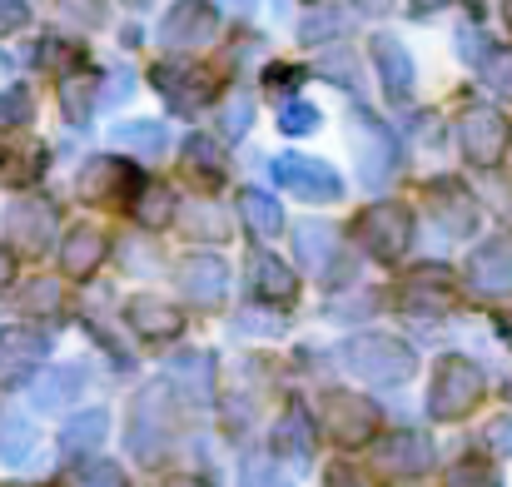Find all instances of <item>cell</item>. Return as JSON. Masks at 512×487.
Here are the masks:
<instances>
[{
  "label": "cell",
  "mask_w": 512,
  "mask_h": 487,
  "mask_svg": "<svg viewBox=\"0 0 512 487\" xmlns=\"http://www.w3.org/2000/svg\"><path fill=\"white\" fill-rule=\"evenodd\" d=\"M483 388H488L483 368L468 363V358H458V353H448V358H438V368H433L428 413H433L438 423H458V418H468V413L483 403Z\"/></svg>",
  "instance_id": "6da1fadb"
},
{
  "label": "cell",
  "mask_w": 512,
  "mask_h": 487,
  "mask_svg": "<svg viewBox=\"0 0 512 487\" xmlns=\"http://www.w3.org/2000/svg\"><path fill=\"white\" fill-rule=\"evenodd\" d=\"M343 358L368 383H408L413 368H418L413 348L403 338H393V333H358V338H348Z\"/></svg>",
  "instance_id": "7a4b0ae2"
},
{
  "label": "cell",
  "mask_w": 512,
  "mask_h": 487,
  "mask_svg": "<svg viewBox=\"0 0 512 487\" xmlns=\"http://www.w3.org/2000/svg\"><path fill=\"white\" fill-rule=\"evenodd\" d=\"M353 239L363 244V254L373 259H403V249L413 244V214L403 204H368L353 224Z\"/></svg>",
  "instance_id": "3957f363"
},
{
  "label": "cell",
  "mask_w": 512,
  "mask_h": 487,
  "mask_svg": "<svg viewBox=\"0 0 512 487\" xmlns=\"http://www.w3.org/2000/svg\"><path fill=\"white\" fill-rule=\"evenodd\" d=\"M174 438V403L170 388H150L140 403H135V428H130V453L140 463H155L165 453V443Z\"/></svg>",
  "instance_id": "277c9868"
},
{
  "label": "cell",
  "mask_w": 512,
  "mask_h": 487,
  "mask_svg": "<svg viewBox=\"0 0 512 487\" xmlns=\"http://www.w3.org/2000/svg\"><path fill=\"white\" fill-rule=\"evenodd\" d=\"M403 314H413L418 324H438L448 309H453V274L443 264H423L408 274L403 294H398Z\"/></svg>",
  "instance_id": "5b68a950"
},
{
  "label": "cell",
  "mask_w": 512,
  "mask_h": 487,
  "mask_svg": "<svg viewBox=\"0 0 512 487\" xmlns=\"http://www.w3.org/2000/svg\"><path fill=\"white\" fill-rule=\"evenodd\" d=\"M150 85L165 95V105L179 110V115L204 110V105H209V95H214V75H209V70H199V65H184V60H165V65H155V70H150Z\"/></svg>",
  "instance_id": "8992f818"
},
{
  "label": "cell",
  "mask_w": 512,
  "mask_h": 487,
  "mask_svg": "<svg viewBox=\"0 0 512 487\" xmlns=\"http://www.w3.org/2000/svg\"><path fill=\"white\" fill-rule=\"evenodd\" d=\"M508 120L498 115V110H488V105H473L463 120H458V145H463V155L478 164V169H493V164L508 155Z\"/></svg>",
  "instance_id": "52a82bcc"
},
{
  "label": "cell",
  "mask_w": 512,
  "mask_h": 487,
  "mask_svg": "<svg viewBox=\"0 0 512 487\" xmlns=\"http://www.w3.org/2000/svg\"><path fill=\"white\" fill-rule=\"evenodd\" d=\"M353 150H358V179L368 189H383L398 174V145L378 120H368V115L353 120Z\"/></svg>",
  "instance_id": "ba28073f"
},
{
  "label": "cell",
  "mask_w": 512,
  "mask_h": 487,
  "mask_svg": "<svg viewBox=\"0 0 512 487\" xmlns=\"http://www.w3.org/2000/svg\"><path fill=\"white\" fill-rule=\"evenodd\" d=\"M274 179L284 189H294L299 199H309V204H334L343 194V179L334 174V164L309 160V155H279L274 160Z\"/></svg>",
  "instance_id": "9c48e42d"
},
{
  "label": "cell",
  "mask_w": 512,
  "mask_h": 487,
  "mask_svg": "<svg viewBox=\"0 0 512 487\" xmlns=\"http://www.w3.org/2000/svg\"><path fill=\"white\" fill-rule=\"evenodd\" d=\"M219 30V10L209 0H174V10L160 20V45L165 50H199Z\"/></svg>",
  "instance_id": "30bf717a"
},
{
  "label": "cell",
  "mask_w": 512,
  "mask_h": 487,
  "mask_svg": "<svg viewBox=\"0 0 512 487\" xmlns=\"http://www.w3.org/2000/svg\"><path fill=\"white\" fill-rule=\"evenodd\" d=\"M324 428L339 443L358 448V443H368L378 433V408L368 398H358V393H324Z\"/></svg>",
  "instance_id": "8fae6325"
},
{
  "label": "cell",
  "mask_w": 512,
  "mask_h": 487,
  "mask_svg": "<svg viewBox=\"0 0 512 487\" xmlns=\"http://www.w3.org/2000/svg\"><path fill=\"white\" fill-rule=\"evenodd\" d=\"M428 209L453 239H468L478 229V199L468 194L463 179H433L428 184Z\"/></svg>",
  "instance_id": "7c38bea8"
},
{
  "label": "cell",
  "mask_w": 512,
  "mask_h": 487,
  "mask_svg": "<svg viewBox=\"0 0 512 487\" xmlns=\"http://www.w3.org/2000/svg\"><path fill=\"white\" fill-rule=\"evenodd\" d=\"M45 353H50V338L40 333V328H0V378L5 383H20V378H30L40 363H45Z\"/></svg>",
  "instance_id": "4fadbf2b"
},
{
  "label": "cell",
  "mask_w": 512,
  "mask_h": 487,
  "mask_svg": "<svg viewBox=\"0 0 512 487\" xmlns=\"http://www.w3.org/2000/svg\"><path fill=\"white\" fill-rule=\"evenodd\" d=\"M5 234L20 244V249H30V254H40V249H50V239H55V209H50V199H15L10 204V214H5Z\"/></svg>",
  "instance_id": "5bb4252c"
},
{
  "label": "cell",
  "mask_w": 512,
  "mask_h": 487,
  "mask_svg": "<svg viewBox=\"0 0 512 487\" xmlns=\"http://www.w3.org/2000/svg\"><path fill=\"white\" fill-rule=\"evenodd\" d=\"M179 289L189 294V304L219 309L224 294H229V269H224V259H214V254H189V259L179 264Z\"/></svg>",
  "instance_id": "9a60e30c"
},
{
  "label": "cell",
  "mask_w": 512,
  "mask_h": 487,
  "mask_svg": "<svg viewBox=\"0 0 512 487\" xmlns=\"http://www.w3.org/2000/svg\"><path fill=\"white\" fill-rule=\"evenodd\" d=\"M468 284L488 299H512V239H493V244L473 249Z\"/></svg>",
  "instance_id": "2e32d148"
},
{
  "label": "cell",
  "mask_w": 512,
  "mask_h": 487,
  "mask_svg": "<svg viewBox=\"0 0 512 487\" xmlns=\"http://www.w3.org/2000/svg\"><path fill=\"white\" fill-rule=\"evenodd\" d=\"M80 194L95 199V204H120V194H140V179L130 174L125 160H90L80 174Z\"/></svg>",
  "instance_id": "e0dca14e"
},
{
  "label": "cell",
  "mask_w": 512,
  "mask_h": 487,
  "mask_svg": "<svg viewBox=\"0 0 512 487\" xmlns=\"http://www.w3.org/2000/svg\"><path fill=\"white\" fill-rule=\"evenodd\" d=\"M373 65H378V75H383V90H388V100H408L413 95V80H418V70H413V55L403 50V40H393V35H373Z\"/></svg>",
  "instance_id": "ac0fdd59"
},
{
  "label": "cell",
  "mask_w": 512,
  "mask_h": 487,
  "mask_svg": "<svg viewBox=\"0 0 512 487\" xmlns=\"http://www.w3.org/2000/svg\"><path fill=\"white\" fill-rule=\"evenodd\" d=\"M433 463V443L423 433H388V443L378 448V468L388 478H418Z\"/></svg>",
  "instance_id": "d6986e66"
},
{
  "label": "cell",
  "mask_w": 512,
  "mask_h": 487,
  "mask_svg": "<svg viewBox=\"0 0 512 487\" xmlns=\"http://www.w3.org/2000/svg\"><path fill=\"white\" fill-rule=\"evenodd\" d=\"M105 254H110V239H105L95 224H80V229H70V239H65V249H60V264H65L70 279H90Z\"/></svg>",
  "instance_id": "ffe728a7"
},
{
  "label": "cell",
  "mask_w": 512,
  "mask_h": 487,
  "mask_svg": "<svg viewBox=\"0 0 512 487\" xmlns=\"http://www.w3.org/2000/svg\"><path fill=\"white\" fill-rule=\"evenodd\" d=\"M249 274H254V294H259V299H269V304H294L299 279L289 274L284 259H274V254H254V259H249Z\"/></svg>",
  "instance_id": "44dd1931"
},
{
  "label": "cell",
  "mask_w": 512,
  "mask_h": 487,
  "mask_svg": "<svg viewBox=\"0 0 512 487\" xmlns=\"http://www.w3.org/2000/svg\"><path fill=\"white\" fill-rule=\"evenodd\" d=\"M110 140H115L120 150L140 155V160H160V155L170 150V130H165L160 120H125V125L110 130Z\"/></svg>",
  "instance_id": "7402d4cb"
},
{
  "label": "cell",
  "mask_w": 512,
  "mask_h": 487,
  "mask_svg": "<svg viewBox=\"0 0 512 487\" xmlns=\"http://www.w3.org/2000/svg\"><path fill=\"white\" fill-rule=\"evenodd\" d=\"M105 438H110V413L90 408V413H75V418L65 423L60 448H65V458H90V453H95Z\"/></svg>",
  "instance_id": "603a6c76"
},
{
  "label": "cell",
  "mask_w": 512,
  "mask_h": 487,
  "mask_svg": "<svg viewBox=\"0 0 512 487\" xmlns=\"http://www.w3.org/2000/svg\"><path fill=\"white\" fill-rule=\"evenodd\" d=\"M130 324L135 333H145V338H174L184 319H179V309L165 304V299H155V294H135L130 299Z\"/></svg>",
  "instance_id": "cb8c5ba5"
},
{
  "label": "cell",
  "mask_w": 512,
  "mask_h": 487,
  "mask_svg": "<svg viewBox=\"0 0 512 487\" xmlns=\"http://www.w3.org/2000/svg\"><path fill=\"white\" fill-rule=\"evenodd\" d=\"M299 254L314 274H334V259H339V229L334 224H304L299 229Z\"/></svg>",
  "instance_id": "d4e9b609"
},
{
  "label": "cell",
  "mask_w": 512,
  "mask_h": 487,
  "mask_svg": "<svg viewBox=\"0 0 512 487\" xmlns=\"http://www.w3.org/2000/svg\"><path fill=\"white\" fill-rule=\"evenodd\" d=\"M184 169L199 174V179H209V184H219V179L229 174L224 145H219L214 135H189V140H184Z\"/></svg>",
  "instance_id": "484cf974"
},
{
  "label": "cell",
  "mask_w": 512,
  "mask_h": 487,
  "mask_svg": "<svg viewBox=\"0 0 512 487\" xmlns=\"http://www.w3.org/2000/svg\"><path fill=\"white\" fill-rule=\"evenodd\" d=\"M239 214H244V224H249L254 239H274V234L284 229V209H279L264 189H244V194H239Z\"/></svg>",
  "instance_id": "4316f807"
},
{
  "label": "cell",
  "mask_w": 512,
  "mask_h": 487,
  "mask_svg": "<svg viewBox=\"0 0 512 487\" xmlns=\"http://www.w3.org/2000/svg\"><path fill=\"white\" fill-rule=\"evenodd\" d=\"M274 448H279L284 458L309 463V453H314V428H309V413H304L299 403L279 418V428H274Z\"/></svg>",
  "instance_id": "83f0119b"
},
{
  "label": "cell",
  "mask_w": 512,
  "mask_h": 487,
  "mask_svg": "<svg viewBox=\"0 0 512 487\" xmlns=\"http://www.w3.org/2000/svg\"><path fill=\"white\" fill-rule=\"evenodd\" d=\"M179 219H184L189 239H229V209H219L209 199H189L179 209Z\"/></svg>",
  "instance_id": "f1b7e54d"
},
{
  "label": "cell",
  "mask_w": 512,
  "mask_h": 487,
  "mask_svg": "<svg viewBox=\"0 0 512 487\" xmlns=\"http://www.w3.org/2000/svg\"><path fill=\"white\" fill-rule=\"evenodd\" d=\"M135 219H140L145 229H165L174 219V194L165 184H140V194H135Z\"/></svg>",
  "instance_id": "f546056e"
},
{
  "label": "cell",
  "mask_w": 512,
  "mask_h": 487,
  "mask_svg": "<svg viewBox=\"0 0 512 487\" xmlns=\"http://www.w3.org/2000/svg\"><path fill=\"white\" fill-rule=\"evenodd\" d=\"M30 453H35V428H30L25 418H5V423H0V458H5L10 468H20Z\"/></svg>",
  "instance_id": "4dcf8cb0"
},
{
  "label": "cell",
  "mask_w": 512,
  "mask_h": 487,
  "mask_svg": "<svg viewBox=\"0 0 512 487\" xmlns=\"http://www.w3.org/2000/svg\"><path fill=\"white\" fill-rule=\"evenodd\" d=\"M60 105H65V115H70L75 125H85L90 110H95V80H90V75H70L65 90H60Z\"/></svg>",
  "instance_id": "1f68e13d"
},
{
  "label": "cell",
  "mask_w": 512,
  "mask_h": 487,
  "mask_svg": "<svg viewBox=\"0 0 512 487\" xmlns=\"http://www.w3.org/2000/svg\"><path fill=\"white\" fill-rule=\"evenodd\" d=\"M75 393H80V373H75V368H55L50 378L35 383V403H40V408H60V403L75 398Z\"/></svg>",
  "instance_id": "d6a6232c"
},
{
  "label": "cell",
  "mask_w": 512,
  "mask_h": 487,
  "mask_svg": "<svg viewBox=\"0 0 512 487\" xmlns=\"http://www.w3.org/2000/svg\"><path fill=\"white\" fill-rule=\"evenodd\" d=\"M30 115H35V95H30L25 85L0 90V130H15V125H25Z\"/></svg>",
  "instance_id": "836d02e7"
},
{
  "label": "cell",
  "mask_w": 512,
  "mask_h": 487,
  "mask_svg": "<svg viewBox=\"0 0 512 487\" xmlns=\"http://www.w3.org/2000/svg\"><path fill=\"white\" fill-rule=\"evenodd\" d=\"M174 373H179V383L194 378V403L209 398V358H204V353H184V358H174Z\"/></svg>",
  "instance_id": "e575fe53"
},
{
  "label": "cell",
  "mask_w": 512,
  "mask_h": 487,
  "mask_svg": "<svg viewBox=\"0 0 512 487\" xmlns=\"http://www.w3.org/2000/svg\"><path fill=\"white\" fill-rule=\"evenodd\" d=\"M483 80H488L498 95H512V50H488V55H483Z\"/></svg>",
  "instance_id": "d590c367"
},
{
  "label": "cell",
  "mask_w": 512,
  "mask_h": 487,
  "mask_svg": "<svg viewBox=\"0 0 512 487\" xmlns=\"http://www.w3.org/2000/svg\"><path fill=\"white\" fill-rule=\"evenodd\" d=\"M249 120H254V100H249L244 90H234V95H229V105H224V135H229V140H239V135L249 130Z\"/></svg>",
  "instance_id": "8d00e7d4"
},
{
  "label": "cell",
  "mask_w": 512,
  "mask_h": 487,
  "mask_svg": "<svg viewBox=\"0 0 512 487\" xmlns=\"http://www.w3.org/2000/svg\"><path fill=\"white\" fill-rule=\"evenodd\" d=\"M279 130L284 135H309V130H319V110L304 105V100H294V105L279 110Z\"/></svg>",
  "instance_id": "74e56055"
},
{
  "label": "cell",
  "mask_w": 512,
  "mask_h": 487,
  "mask_svg": "<svg viewBox=\"0 0 512 487\" xmlns=\"http://www.w3.org/2000/svg\"><path fill=\"white\" fill-rule=\"evenodd\" d=\"M25 309H30V314H55V309H60V284H55V279H35V284L25 289Z\"/></svg>",
  "instance_id": "f35d334b"
},
{
  "label": "cell",
  "mask_w": 512,
  "mask_h": 487,
  "mask_svg": "<svg viewBox=\"0 0 512 487\" xmlns=\"http://www.w3.org/2000/svg\"><path fill=\"white\" fill-rule=\"evenodd\" d=\"M244 487H289V478H284L269 458H249V468H244Z\"/></svg>",
  "instance_id": "ab89813d"
},
{
  "label": "cell",
  "mask_w": 512,
  "mask_h": 487,
  "mask_svg": "<svg viewBox=\"0 0 512 487\" xmlns=\"http://www.w3.org/2000/svg\"><path fill=\"white\" fill-rule=\"evenodd\" d=\"M448 487H498V478L483 468V463H458L448 473Z\"/></svg>",
  "instance_id": "60d3db41"
},
{
  "label": "cell",
  "mask_w": 512,
  "mask_h": 487,
  "mask_svg": "<svg viewBox=\"0 0 512 487\" xmlns=\"http://www.w3.org/2000/svg\"><path fill=\"white\" fill-rule=\"evenodd\" d=\"M75 487H125V473H120L115 463H95V468L80 473V483Z\"/></svg>",
  "instance_id": "b9f144b4"
},
{
  "label": "cell",
  "mask_w": 512,
  "mask_h": 487,
  "mask_svg": "<svg viewBox=\"0 0 512 487\" xmlns=\"http://www.w3.org/2000/svg\"><path fill=\"white\" fill-rule=\"evenodd\" d=\"M25 20H30V5L25 0H0V35H15Z\"/></svg>",
  "instance_id": "7bdbcfd3"
},
{
  "label": "cell",
  "mask_w": 512,
  "mask_h": 487,
  "mask_svg": "<svg viewBox=\"0 0 512 487\" xmlns=\"http://www.w3.org/2000/svg\"><path fill=\"white\" fill-rule=\"evenodd\" d=\"M339 25H343V20L334 15V10H319L314 20H304V40H324V35H334Z\"/></svg>",
  "instance_id": "ee69618b"
},
{
  "label": "cell",
  "mask_w": 512,
  "mask_h": 487,
  "mask_svg": "<svg viewBox=\"0 0 512 487\" xmlns=\"http://www.w3.org/2000/svg\"><path fill=\"white\" fill-rule=\"evenodd\" d=\"M319 75H329L334 85H353V60H343V55H329V60H319Z\"/></svg>",
  "instance_id": "f6af8a7d"
},
{
  "label": "cell",
  "mask_w": 512,
  "mask_h": 487,
  "mask_svg": "<svg viewBox=\"0 0 512 487\" xmlns=\"http://www.w3.org/2000/svg\"><path fill=\"white\" fill-rule=\"evenodd\" d=\"M60 10L75 15L80 25H100V5H95V0H60Z\"/></svg>",
  "instance_id": "bcb514c9"
},
{
  "label": "cell",
  "mask_w": 512,
  "mask_h": 487,
  "mask_svg": "<svg viewBox=\"0 0 512 487\" xmlns=\"http://www.w3.org/2000/svg\"><path fill=\"white\" fill-rule=\"evenodd\" d=\"M488 443H493V453H508L512 458V418H498V423L488 428Z\"/></svg>",
  "instance_id": "7dc6e473"
},
{
  "label": "cell",
  "mask_w": 512,
  "mask_h": 487,
  "mask_svg": "<svg viewBox=\"0 0 512 487\" xmlns=\"http://www.w3.org/2000/svg\"><path fill=\"white\" fill-rule=\"evenodd\" d=\"M458 50H463V60H478V65H483V55H488V45H483L478 30H463V35H458Z\"/></svg>",
  "instance_id": "c3c4849f"
},
{
  "label": "cell",
  "mask_w": 512,
  "mask_h": 487,
  "mask_svg": "<svg viewBox=\"0 0 512 487\" xmlns=\"http://www.w3.org/2000/svg\"><path fill=\"white\" fill-rule=\"evenodd\" d=\"M294 80H299V70H284V65L269 70V85H294Z\"/></svg>",
  "instance_id": "681fc988"
},
{
  "label": "cell",
  "mask_w": 512,
  "mask_h": 487,
  "mask_svg": "<svg viewBox=\"0 0 512 487\" xmlns=\"http://www.w3.org/2000/svg\"><path fill=\"white\" fill-rule=\"evenodd\" d=\"M329 487H358V478L343 473V468H334V473H329Z\"/></svg>",
  "instance_id": "f907efd6"
},
{
  "label": "cell",
  "mask_w": 512,
  "mask_h": 487,
  "mask_svg": "<svg viewBox=\"0 0 512 487\" xmlns=\"http://www.w3.org/2000/svg\"><path fill=\"white\" fill-rule=\"evenodd\" d=\"M388 5H393V0H358V10H363V15H383Z\"/></svg>",
  "instance_id": "816d5d0a"
},
{
  "label": "cell",
  "mask_w": 512,
  "mask_h": 487,
  "mask_svg": "<svg viewBox=\"0 0 512 487\" xmlns=\"http://www.w3.org/2000/svg\"><path fill=\"white\" fill-rule=\"evenodd\" d=\"M438 5H448V0H413V10H418V15H428V10H438Z\"/></svg>",
  "instance_id": "f5cc1de1"
},
{
  "label": "cell",
  "mask_w": 512,
  "mask_h": 487,
  "mask_svg": "<svg viewBox=\"0 0 512 487\" xmlns=\"http://www.w3.org/2000/svg\"><path fill=\"white\" fill-rule=\"evenodd\" d=\"M170 487H209L204 478H170Z\"/></svg>",
  "instance_id": "db71d44e"
},
{
  "label": "cell",
  "mask_w": 512,
  "mask_h": 487,
  "mask_svg": "<svg viewBox=\"0 0 512 487\" xmlns=\"http://www.w3.org/2000/svg\"><path fill=\"white\" fill-rule=\"evenodd\" d=\"M5 279H10V254L0 249V284H5Z\"/></svg>",
  "instance_id": "11a10c76"
},
{
  "label": "cell",
  "mask_w": 512,
  "mask_h": 487,
  "mask_svg": "<svg viewBox=\"0 0 512 487\" xmlns=\"http://www.w3.org/2000/svg\"><path fill=\"white\" fill-rule=\"evenodd\" d=\"M498 328H503V338L512 343V314H508V319H498Z\"/></svg>",
  "instance_id": "9f6ffc18"
},
{
  "label": "cell",
  "mask_w": 512,
  "mask_h": 487,
  "mask_svg": "<svg viewBox=\"0 0 512 487\" xmlns=\"http://www.w3.org/2000/svg\"><path fill=\"white\" fill-rule=\"evenodd\" d=\"M503 15H508V30H512V0H503Z\"/></svg>",
  "instance_id": "6f0895ef"
},
{
  "label": "cell",
  "mask_w": 512,
  "mask_h": 487,
  "mask_svg": "<svg viewBox=\"0 0 512 487\" xmlns=\"http://www.w3.org/2000/svg\"><path fill=\"white\" fill-rule=\"evenodd\" d=\"M130 5H150V0H130Z\"/></svg>",
  "instance_id": "680465c9"
}]
</instances>
